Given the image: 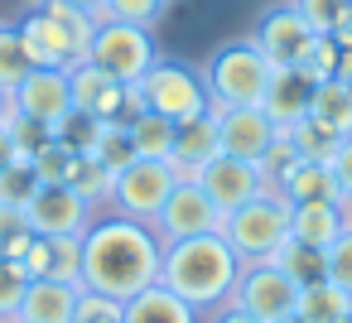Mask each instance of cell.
<instances>
[{
	"label": "cell",
	"instance_id": "cell-1",
	"mask_svg": "<svg viewBox=\"0 0 352 323\" xmlns=\"http://www.w3.org/2000/svg\"><path fill=\"white\" fill-rule=\"evenodd\" d=\"M164 241L150 222H131L116 212H97L82 232V289H97L107 299H131L150 285H160Z\"/></svg>",
	"mask_w": 352,
	"mask_h": 323
},
{
	"label": "cell",
	"instance_id": "cell-2",
	"mask_svg": "<svg viewBox=\"0 0 352 323\" xmlns=\"http://www.w3.org/2000/svg\"><path fill=\"white\" fill-rule=\"evenodd\" d=\"M236 280H241V260L222 241V232H203V236H184V241H169L164 246L160 285L174 289L198 313H212V309L232 304Z\"/></svg>",
	"mask_w": 352,
	"mask_h": 323
},
{
	"label": "cell",
	"instance_id": "cell-3",
	"mask_svg": "<svg viewBox=\"0 0 352 323\" xmlns=\"http://www.w3.org/2000/svg\"><path fill=\"white\" fill-rule=\"evenodd\" d=\"M222 241L236 251L241 265L251 260H275V251L289 241V203L280 193H256L251 203H241L236 212L222 217Z\"/></svg>",
	"mask_w": 352,
	"mask_h": 323
},
{
	"label": "cell",
	"instance_id": "cell-4",
	"mask_svg": "<svg viewBox=\"0 0 352 323\" xmlns=\"http://www.w3.org/2000/svg\"><path fill=\"white\" fill-rule=\"evenodd\" d=\"M140 92V107L155 111V116H169L174 126L188 121V116H203L212 111V97H208V82H203V68L184 63V58H155L150 73L135 82Z\"/></svg>",
	"mask_w": 352,
	"mask_h": 323
},
{
	"label": "cell",
	"instance_id": "cell-5",
	"mask_svg": "<svg viewBox=\"0 0 352 323\" xmlns=\"http://www.w3.org/2000/svg\"><path fill=\"white\" fill-rule=\"evenodd\" d=\"M203 82H208L212 107H261L265 82H270V63L251 39H232L208 58Z\"/></svg>",
	"mask_w": 352,
	"mask_h": 323
},
{
	"label": "cell",
	"instance_id": "cell-6",
	"mask_svg": "<svg viewBox=\"0 0 352 323\" xmlns=\"http://www.w3.org/2000/svg\"><path fill=\"white\" fill-rule=\"evenodd\" d=\"M155 58H160L155 30L121 25V20H97V34H92V49H87V63L92 68H102L116 82H140Z\"/></svg>",
	"mask_w": 352,
	"mask_h": 323
},
{
	"label": "cell",
	"instance_id": "cell-7",
	"mask_svg": "<svg viewBox=\"0 0 352 323\" xmlns=\"http://www.w3.org/2000/svg\"><path fill=\"white\" fill-rule=\"evenodd\" d=\"M179 174L164 164V159H131L121 174H111V198L107 208L116 217H131V222H155L164 198L174 193Z\"/></svg>",
	"mask_w": 352,
	"mask_h": 323
},
{
	"label": "cell",
	"instance_id": "cell-8",
	"mask_svg": "<svg viewBox=\"0 0 352 323\" xmlns=\"http://www.w3.org/2000/svg\"><path fill=\"white\" fill-rule=\"evenodd\" d=\"M68 87H73V111L92 116V121H131L140 116V92L135 82H116L92 63H73L68 68Z\"/></svg>",
	"mask_w": 352,
	"mask_h": 323
},
{
	"label": "cell",
	"instance_id": "cell-9",
	"mask_svg": "<svg viewBox=\"0 0 352 323\" xmlns=\"http://www.w3.org/2000/svg\"><path fill=\"white\" fill-rule=\"evenodd\" d=\"M20 208H25L30 232H39V236H82L97 217V208L73 183H39Z\"/></svg>",
	"mask_w": 352,
	"mask_h": 323
},
{
	"label": "cell",
	"instance_id": "cell-10",
	"mask_svg": "<svg viewBox=\"0 0 352 323\" xmlns=\"http://www.w3.org/2000/svg\"><path fill=\"white\" fill-rule=\"evenodd\" d=\"M246 39L265 54L270 68H299L304 54H309V44H314L318 34L309 30V20L285 0V5H265V10L256 15V25H251Z\"/></svg>",
	"mask_w": 352,
	"mask_h": 323
},
{
	"label": "cell",
	"instance_id": "cell-11",
	"mask_svg": "<svg viewBox=\"0 0 352 323\" xmlns=\"http://www.w3.org/2000/svg\"><path fill=\"white\" fill-rule=\"evenodd\" d=\"M294 299H299V285H294L275 260H251V265H241V280H236V289H232V304L246 309V313H256V318H265V323L294 313Z\"/></svg>",
	"mask_w": 352,
	"mask_h": 323
},
{
	"label": "cell",
	"instance_id": "cell-12",
	"mask_svg": "<svg viewBox=\"0 0 352 323\" xmlns=\"http://www.w3.org/2000/svg\"><path fill=\"white\" fill-rule=\"evenodd\" d=\"M155 236L169 246V241H184V236H203V232H217L222 227V212L212 208V198L198 188V179H179L174 193L164 198L160 217L150 222Z\"/></svg>",
	"mask_w": 352,
	"mask_h": 323
},
{
	"label": "cell",
	"instance_id": "cell-13",
	"mask_svg": "<svg viewBox=\"0 0 352 323\" xmlns=\"http://www.w3.org/2000/svg\"><path fill=\"white\" fill-rule=\"evenodd\" d=\"M10 111L25 116V121H39V126H58L68 111H73V87H68V73L63 68H34L15 92H10Z\"/></svg>",
	"mask_w": 352,
	"mask_h": 323
},
{
	"label": "cell",
	"instance_id": "cell-14",
	"mask_svg": "<svg viewBox=\"0 0 352 323\" xmlns=\"http://www.w3.org/2000/svg\"><path fill=\"white\" fill-rule=\"evenodd\" d=\"M217 116V150L232 159H261L270 150V140L280 135V126L261 111V107H212Z\"/></svg>",
	"mask_w": 352,
	"mask_h": 323
},
{
	"label": "cell",
	"instance_id": "cell-15",
	"mask_svg": "<svg viewBox=\"0 0 352 323\" xmlns=\"http://www.w3.org/2000/svg\"><path fill=\"white\" fill-rule=\"evenodd\" d=\"M198 188L212 198V208L227 217V212H236L241 203H251L256 193H265V183H261V169L251 164V159H232V155H217V159H208L198 174Z\"/></svg>",
	"mask_w": 352,
	"mask_h": 323
},
{
	"label": "cell",
	"instance_id": "cell-16",
	"mask_svg": "<svg viewBox=\"0 0 352 323\" xmlns=\"http://www.w3.org/2000/svg\"><path fill=\"white\" fill-rule=\"evenodd\" d=\"M20 39H25V54H30V63L34 68H73V63H82V54H78V44L63 34V25L44 10V5H34L20 25Z\"/></svg>",
	"mask_w": 352,
	"mask_h": 323
},
{
	"label": "cell",
	"instance_id": "cell-17",
	"mask_svg": "<svg viewBox=\"0 0 352 323\" xmlns=\"http://www.w3.org/2000/svg\"><path fill=\"white\" fill-rule=\"evenodd\" d=\"M309 102H314V78L304 68H270V82H265V97H261V111L289 131L294 121L309 116Z\"/></svg>",
	"mask_w": 352,
	"mask_h": 323
},
{
	"label": "cell",
	"instance_id": "cell-18",
	"mask_svg": "<svg viewBox=\"0 0 352 323\" xmlns=\"http://www.w3.org/2000/svg\"><path fill=\"white\" fill-rule=\"evenodd\" d=\"M347 222H352L347 203H328V198L289 203V241H304V246L328 251L338 241V232H347Z\"/></svg>",
	"mask_w": 352,
	"mask_h": 323
},
{
	"label": "cell",
	"instance_id": "cell-19",
	"mask_svg": "<svg viewBox=\"0 0 352 323\" xmlns=\"http://www.w3.org/2000/svg\"><path fill=\"white\" fill-rule=\"evenodd\" d=\"M78 294H82V285H68V280H49V275H39V280L25 285V299H20V309H15L10 323H73Z\"/></svg>",
	"mask_w": 352,
	"mask_h": 323
},
{
	"label": "cell",
	"instance_id": "cell-20",
	"mask_svg": "<svg viewBox=\"0 0 352 323\" xmlns=\"http://www.w3.org/2000/svg\"><path fill=\"white\" fill-rule=\"evenodd\" d=\"M217 116L203 111V116H188L174 126V150H169V169L179 179H193L208 159H217Z\"/></svg>",
	"mask_w": 352,
	"mask_h": 323
},
{
	"label": "cell",
	"instance_id": "cell-21",
	"mask_svg": "<svg viewBox=\"0 0 352 323\" xmlns=\"http://www.w3.org/2000/svg\"><path fill=\"white\" fill-rule=\"evenodd\" d=\"M126 323H203V313L193 304H184L174 289L150 285V289L126 299Z\"/></svg>",
	"mask_w": 352,
	"mask_h": 323
},
{
	"label": "cell",
	"instance_id": "cell-22",
	"mask_svg": "<svg viewBox=\"0 0 352 323\" xmlns=\"http://www.w3.org/2000/svg\"><path fill=\"white\" fill-rule=\"evenodd\" d=\"M280 198H285V203H309V198L342 203V188H338V179H333V169H328V164H318V159H299V164L285 174Z\"/></svg>",
	"mask_w": 352,
	"mask_h": 323
},
{
	"label": "cell",
	"instance_id": "cell-23",
	"mask_svg": "<svg viewBox=\"0 0 352 323\" xmlns=\"http://www.w3.org/2000/svg\"><path fill=\"white\" fill-rule=\"evenodd\" d=\"M309 116H314L318 126H328L333 135H352V87H347L342 78H323V82H314Z\"/></svg>",
	"mask_w": 352,
	"mask_h": 323
},
{
	"label": "cell",
	"instance_id": "cell-24",
	"mask_svg": "<svg viewBox=\"0 0 352 323\" xmlns=\"http://www.w3.org/2000/svg\"><path fill=\"white\" fill-rule=\"evenodd\" d=\"M294 313H299L304 323H338V318L352 313V294H347L342 285H333V280H318V285H304V289H299Z\"/></svg>",
	"mask_w": 352,
	"mask_h": 323
},
{
	"label": "cell",
	"instance_id": "cell-25",
	"mask_svg": "<svg viewBox=\"0 0 352 323\" xmlns=\"http://www.w3.org/2000/svg\"><path fill=\"white\" fill-rule=\"evenodd\" d=\"M126 126H131L135 159H164V164H169V150H174V121H169V116L140 111V116H131Z\"/></svg>",
	"mask_w": 352,
	"mask_h": 323
},
{
	"label": "cell",
	"instance_id": "cell-26",
	"mask_svg": "<svg viewBox=\"0 0 352 323\" xmlns=\"http://www.w3.org/2000/svg\"><path fill=\"white\" fill-rule=\"evenodd\" d=\"M87 155L102 164V169H111V174H121L131 159H135V145H131V126L126 121H97V135H92V145H87Z\"/></svg>",
	"mask_w": 352,
	"mask_h": 323
},
{
	"label": "cell",
	"instance_id": "cell-27",
	"mask_svg": "<svg viewBox=\"0 0 352 323\" xmlns=\"http://www.w3.org/2000/svg\"><path fill=\"white\" fill-rule=\"evenodd\" d=\"M285 140L294 145V155H299V159H318V164H333V155H338V145H342V135H333V131H328V126H318L314 116L294 121V126L285 131Z\"/></svg>",
	"mask_w": 352,
	"mask_h": 323
},
{
	"label": "cell",
	"instance_id": "cell-28",
	"mask_svg": "<svg viewBox=\"0 0 352 323\" xmlns=\"http://www.w3.org/2000/svg\"><path fill=\"white\" fill-rule=\"evenodd\" d=\"M275 265H280L299 289L328 280V260H323V251H318V246H304V241H285V246L275 251Z\"/></svg>",
	"mask_w": 352,
	"mask_h": 323
},
{
	"label": "cell",
	"instance_id": "cell-29",
	"mask_svg": "<svg viewBox=\"0 0 352 323\" xmlns=\"http://www.w3.org/2000/svg\"><path fill=\"white\" fill-rule=\"evenodd\" d=\"M30 73H34V63H30V54H25L20 30H15V25H0V87L15 92Z\"/></svg>",
	"mask_w": 352,
	"mask_h": 323
},
{
	"label": "cell",
	"instance_id": "cell-30",
	"mask_svg": "<svg viewBox=\"0 0 352 323\" xmlns=\"http://www.w3.org/2000/svg\"><path fill=\"white\" fill-rule=\"evenodd\" d=\"M169 10V0H102V15L97 20H121V25H140L155 30Z\"/></svg>",
	"mask_w": 352,
	"mask_h": 323
},
{
	"label": "cell",
	"instance_id": "cell-31",
	"mask_svg": "<svg viewBox=\"0 0 352 323\" xmlns=\"http://www.w3.org/2000/svg\"><path fill=\"white\" fill-rule=\"evenodd\" d=\"M49 280L82 285V236H49Z\"/></svg>",
	"mask_w": 352,
	"mask_h": 323
},
{
	"label": "cell",
	"instance_id": "cell-32",
	"mask_svg": "<svg viewBox=\"0 0 352 323\" xmlns=\"http://www.w3.org/2000/svg\"><path fill=\"white\" fill-rule=\"evenodd\" d=\"M30 222H25V208L20 203H0V260H20L25 246H30Z\"/></svg>",
	"mask_w": 352,
	"mask_h": 323
},
{
	"label": "cell",
	"instance_id": "cell-33",
	"mask_svg": "<svg viewBox=\"0 0 352 323\" xmlns=\"http://www.w3.org/2000/svg\"><path fill=\"white\" fill-rule=\"evenodd\" d=\"M30 164H34L39 183H68V179H73V164H78V150L63 145V140H49Z\"/></svg>",
	"mask_w": 352,
	"mask_h": 323
},
{
	"label": "cell",
	"instance_id": "cell-34",
	"mask_svg": "<svg viewBox=\"0 0 352 323\" xmlns=\"http://www.w3.org/2000/svg\"><path fill=\"white\" fill-rule=\"evenodd\" d=\"M299 164V155H294V145L285 140V131L270 140V150L256 159V169H261V183H265V193H280V183H285V174Z\"/></svg>",
	"mask_w": 352,
	"mask_h": 323
},
{
	"label": "cell",
	"instance_id": "cell-35",
	"mask_svg": "<svg viewBox=\"0 0 352 323\" xmlns=\"http://www.w3.org/2000/svg\"><path fill=\"white\" fill-rule=\"evenodd\" d=\"M92 208H102L107 198H111V169H102L92 155H78V164H73V179H68Z\"/></svg>",
	"mask_w": 352,
	"mask_h": 323
},
{
	"label": "cell",
	"instance_id": "cell-36",
	"mask_svg": "<svg viewBox=\"0 0 352 323\" xmlns=\"http://www.w3.org/2000/svg\"><path fill=\"white\" fill-rule=\"evenodd\" d=\"M73 323H126V304L121 299H107L97 289H82L78 294V309H73Z\"/></svg>",
	"mask_w": 352,
	"mask_h": 323
},
{
	"label": "cell",
	"instance_id": "cell-37",
	"mask_svg": "<svg viewBox=\"0 0 352 323\" xmlns=\"http://www.w3.org/2000/svg\"><path fill=\"white\" fill-rule=\"evenodd\" d=\"M289 5L309 20V30H314V34H333V30H338V20L352 10V0H289Z\"/></svg>",
	"mask_w": 352,
	"mask_h": 323
},
{
	"label": "cell",
	"instance_id": "cell-38",
	"mask_svg": "<svg viewBox=\"0 0 352 323\" xmlns=\"http://www.w3.org/2000/svg\"><path fill=\"white\" fill-rule=\"evenodd\" d=\"M338 58H342V44L333 39V34H318L314 44H309V54H304V73L314 78V82H323V78H338Z\"/></svg>",
	"mask_w": 352,
	"mask_h": 323
},
{
	"label": "cell",
	"instance_id": "cell-39",
	"mask_svg": "<svg viewBox=\"0 0 352 323\" xmlns=\"http://www.w3.org/2000/svg\"><path fill=\"white\" fill-rule=\"evenodd\" d=\"M25 285H30V275H25L20 260H0V323L15 318V309L25 299Z\"/></svg>",
	"mask_w": 352,
	"mask_h": 323
},
{
	"label": "cell",
	"instance_id": "cell-40",
	"mask_svg": "<svg viewBox=\"0 0 352 323\" xmlns=\"http://www.w3.org/2000/svg\"><path fill=\"white\" fill-rule=\"evenodd\" d=\"M39 188V174L30 159H15L10 169H0V203H25Z\"/></svg>",
	"mask_w": 352,
	"mask_h": 323
},
{
	"label": "cell",
	"instance_id": "cell-41",
	"mask_svg": "<svg viewBox=\"0 0 352 323\" xmlns=\"http://www.w3.org/2000/svg\"><path fill=\"white\" fill-rule=\"evenodd\" d=\"M323 260H328V280L352 294V222H347V232H338V241L323 251Z\"/></svg>",
	"mask_w": 352,
	"mask_h": 323
},
{
	"label": "cell",
	"instance_id": "cell-42",
	"mask_svg": "<svg viewBox=\"0 0 352 323\" xmlns=\"http://www.w3.org/2000/svg\"><path fill=\"white\" fill-rule=\"evenodd\" d=\"M10 135H15V150H20V159H34L49 140H54V131L49 126H39V121H25V116H10Z\"/></svg>",
	"mask_w": 352,
	"mask_h": 323
},
{
	"label": "cell",
	"instance_id": "cell-43",
	"mask_svg": "<svg viewBox=\"0 0 352 323\" xmlns=\"http://www.w3.org/2000/svg\"><path fill=\"white\" fill-rule=\"evenodd\" d=\"M333 179H338V188H342V203L352 208V135H342V145H338V155H333Z\"/></svg>",
	"mask_w": 352,
	"mask_h": 323
},
{
	"label": "cell",
	"instance_id": "cell-44",
	"mask_svg": "<svg viewBox=\"0 0 352 323\" xmlns=\"http://www.w3.org/2000/svg\"><path fill=\"white\" fill-rule=\"evenodd\" d=\"M208 323H265V318H256V313H246V309H236V304H222V309H212V313H203Z\"/></svg>",
	"mask_w": 352,
	"mask_h": 323
},
{
	"label": "cell",
	"instance_id": "cell-45",
	"mask_svg": "<svg viewBox=\"0 0 352 323\" xmlns=\"http://www.w3.org/2000/svg\"><path fill=\"white\" fill-rule=\"evenodd\" d=\"M20 159V150H15V135H10V121H0V169H10Z\"/></svg>",
	"mask_w": 352,
	"mask_h": 323
},
{
	"label": "cell",
	"instance_id": "cell-46",
	"mask_svg": "<svg viewBox=\"0 0 352 323\" xmlns=\"http://www.w3.org/2000/svg\"><path fill=\"white\" fill-rule=\"evenodd\" d=\"M68 5H78V10H87V15H102V0H68Z\"/></svg>",
	"mask_w": 352,
	"mask_h": 323
},
{
	"label": "cell",
	"instance_id": "cell-47",
	"mask_svg": "<svg viewBox=\"0 0 352 323\" xmlns=\"http://www.w3.org/2000/svg\"><path fill=\"white\" fill-rule=\"evenodd\" d=\"M10 116H15V111H10V92L0 87V121H10Z\"/></svg>",
	"mask_w": 352,
	"mask_h": 323
},
{
	"label": "cell",
	"instance_id": "cell-48",
	"mask_svg": "<svg viewBox=\"0 0 352 323\" xmlns=\"http://www.w3.org/2000/svg\"><path fill=\"white\" fill-rule=\"evenodd\" d=\"M275 323H304V318H299V313H285V318H275Z\"/></svg>",
	"mask_w": 352,
	"mask_h": 323
},
{
	"label": "cell",
	"instance_id": "cell-49",
	"mask_svg": "<svg viewBox=\"0 0 352 323\" xmlns=\"http://www.w3.org/2000/svg\"><path fill=\"white\" fill-rule=\"evenodd\" d=\"M338 323H352V313H347V318H338Z\"/></svg>",
	"mask_w": 352,
	"mask_h": 323
},
{
	"label": "cell",
	"instance_id": "cell-50",
	"mask_svg": "<svg viewBox=\"0 0 352 323\" xmlns=\"http://www.w3.org/2000/svg\"><path fill=\"white\" fill-rule=\"evenodd\" d=\"M34 5H44V0H34Z\"/></svg>",
	"mask_w": 352,
	"mask_h": 323
},
{
	"label": "cell",
	"instance_id": "cell-51",
	"mask_svg": "<svg viewBox=\"0 0 352 323\" xmlns=\"http://www.w3.org/2000/svg\"><path fill=\"white\" fill-rule=\"evenodd\" d=\"M347 87H352V78H347Z\"/></svg>",
	"mask_w": 352,
	"mask_h": 323
},
{
	"label": "cell",
	"instance_id": "cell-52",
	"mask_svg": "<svg viewBox=\"0 0 352 323\" xmlns=\"http://www.w3.org/2000/svg\"><path fill=\"white\" fill-rule=\"evenodd\" d=\"M347 212H352V208H347Z\"/></svg>",
	"mask_w": 352,
	"mask_h": 323
}]
</instances>
